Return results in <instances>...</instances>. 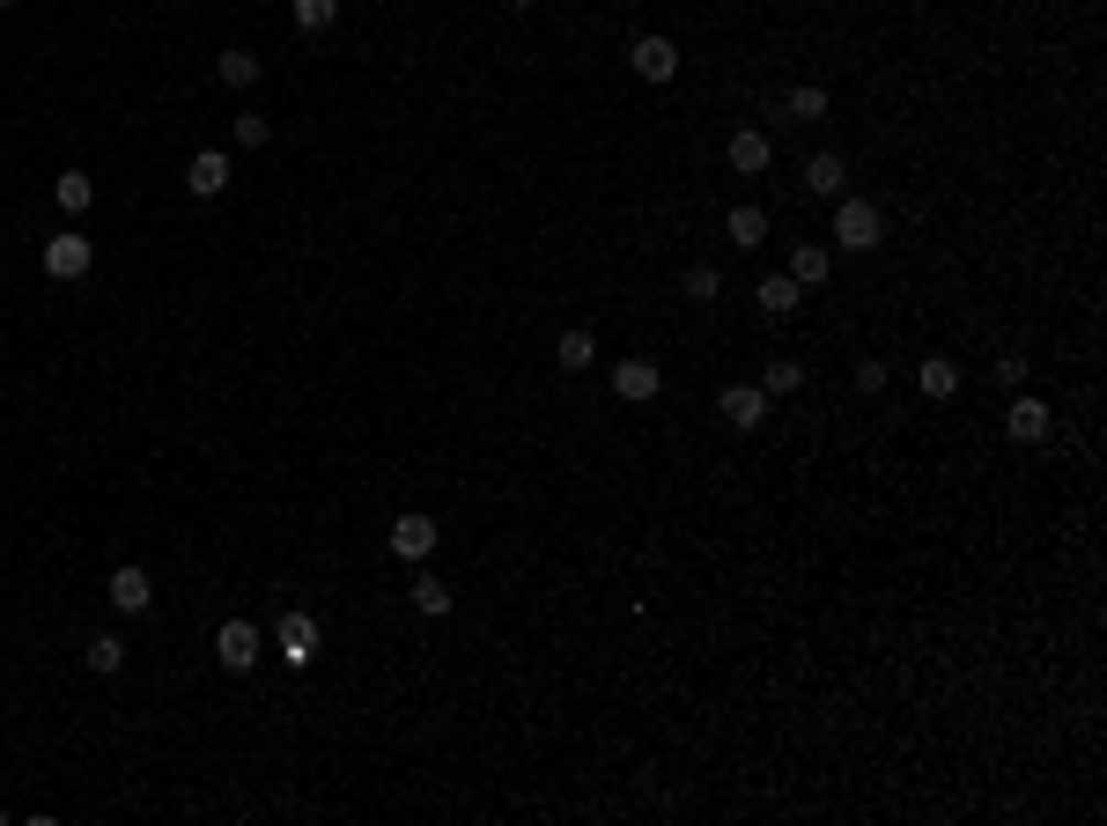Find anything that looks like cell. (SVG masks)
<instances>
[{"label": "cell", "mask_w": 1107, "mask_h": 826, "mask_svg": "<svg viewBox=\"0 0 1107 826\" xmlns=\"http://www.w3.org/2000/svg\"><path fill=\"white\" fill-rule=\"evenodd\" d=\"M797 384H805V369L790 362V355H775V362H768V377H761L768 399H783V391H797Z\"/></svg>", "instance_id": "7402d4cb"}, {"label": "cell", "mask_w": 1107, "mask_h": 826, "mask_svg": "<svg viewBox=\"0 0 1107 826\" xmlns=\"http://www.w3.org/2000/svg\"><path fill=\"white\" fill-rule=\"evenodd\" d=\"M716 289H724V273H716V267H687V295H694V303H716Z\"/></svg>", "instance_id": "484cf974"}, {"label": "cell", "mask_w": 1107, "mask_h": 826, "mask_svg": "<svg viewBox=\"0 0 1107 826\" xmlns=\"http://www.w3.org/2000/svg\"><path fill=\"white\" fill-rule=\"evenodd\" d=\"M879 237H886V207H871V199H842L835 207V243L842 251H871Z\"/></svg>", "instance_id": "6da1fadb"}, {"label": "cell", "mask_w": 1107, "mask_h": 826, "mask_svg": "<svg viewBox=\"0 0 1107 826\" xmlns=\"http://www.w3.org/2000/svg\"><path fill=\"white\" fill-rule=\"evenodd\" d=\"M857 391H886V362H857Z\"/></svg>", "instance_id": "f1b7e54d"}, {"label": "cell", "mask_w": 1107, "mask_h": 826, "mask_svg": "<svg viewBox=\"0 0 1107 826\" xmlns=\"http://www.w3.org/2000/svg\"><path fill=\"white\" fill-rule=\"evenodd\" d=\"M797 295H805V289H797L790 273H768V281H761V311L783 317V311H797Z\"/></svg>", "instance_id": "ffe728a7"}, {"label": "cell", "mask_w": 1107, "mask_h": 826, "mask_svg": "<svg viewBox=\"0 0 1107 826\" xmlns=\"http://www.w3.org/2000/svg\"><path fill=\"white\" fill-rule=\"evenodd\" d=\"M1049 428H1056V413L1041 406L1033 391H1019V399L1005 406V436H1011V443H1049Z\"/></svg>", "instance_id": "5b68a950"}, {"label": "cell", "mask_w": 1107, "mask_h": 826, "mask_svg": "<svg viewBox=\"0 0 1107 826\" xmlns=\"http://www.w3.org/2000/svg\"><path fill=\"white\" fill-rule=\"evenodd\" d=\"M790 281H797V289H820V281H827V243H797V251H790Z\"/></svg>", "instance_id": "9a60e30c"}, {"label": "cell", "mask_w": 1107, "mask_h": 826, "mask_svg": "<svg viewBox=\"0 0 1107 826\" xmlns=\"http://www.w3.org/2000/svg\"><path fill=\"white\" fill-rule=\"evenodd\" d=\"M842 185H849V163H842V155H812V163H805V193L842 199Z\"/></svg>", "instance_id": "4fadbf2b"}, {"label": "cell", "mask_w": 1107, "mask_h": 826, "mask_svg": "<svg viewBox=\"0 0 1107 826\" xmlns=\"http://www.w3.org/2000/svg\"><path fill=\"white\" fill-rule=\"evenodd\" d=\"M52 193H59V215H89V207H97V185H89L82 171H59Z\"/></svg>", "instance_id": "e0dca14e"}, {"label": "cell", "mask_w": 1107, "mask_h": 826, "mask_svg": "<svg viewBox=\"0 0 1107 826\" xmlns=\"http://www.w3.org/2000/svg\"><path fill=\"white\" fill-rule=\"evenodd\" d=\"M267 141H273V126L259 119V111H245V119H237V148H267Z\"/></svg>", "instance_id": "4316f807"}, {"label": "cell", "mask_w": 1107, "mask_h": 826, "mask_svg": "<svg viewBox=\"0 0 1107 826\" xmlns=\"http://www.w3.org/2000/svg\"><path fill=\"white\" fill-rule=\"evenodd\" d=\"M119 664H126V642L119 634H97L89 642V672H119Z\"/></svg>", "instance_id": "d4e9b609"}, {"label": "cell", "mask_w": 1107, "mask_h": 826, "mask_svg": "<svg viewBox=\"0 0 1107 826\" xmlns=\"http://www.w3.org/2000/svg\"><path fill=\"white\" fill-rule=\"evenodd\" d=\"M392 554H399V561H428V554H436V524H428L421 510H406V517L392 524Z\"/></svg>", "instance_id": "9c48e42d"}, {"label": "cell", "mask_w": 1107, "mask_h": 826, "mask_svg": "<svg viewBox=\"0 0 1107 826\" xmlns=\"http://www.w3.org/2000/svg\"><path fill=\"white\" fill-rule=\"evenodd\" d=\"M318 642H325V634H318V620H311V612H281V628H273V650L289 656L295 672L318 656Z\"/></svg>", "instance_id": "3957f363"}, {"label": "cell", "mask_w": 1107, "mask_h": 826, "mask_svg": "<svg viewBox=\"0 0 1107 826\" xmlns=\"http://www.w3.org/2000/svg\"><path fill=\"white\" fill-rule=\"evenodd\" d=\"M414 612L443 620V612H451V584H443V576H414Z\"/></svg>", "instance_id": "d6986e66"}, {"label": "cell", "mask_w": 1107, "mask_h": 826, "mask_svg": "<svg viewBox=\"0 0 1107 826\" xmlns=\"http://www.w3.org/2000/svg\"><path fill=\"white\" fill-rule=\"evenodd\" d=\"M590 355H598V340H590L584 325H576V333H562V340H554V362H562L568 377H584V369H590Z\"/></svg>", "instance_id": "2e32d148"}, {"label": "cell", "mask_w": 1107, "mask_h": 826, "mask_svg": "<svg viewBox=\"0 0 1107 826\" xmlns=\"http://www.w3.org/2000/svg\"><path fill=\"white\" fill-rule=\"evenodd\" d=\"M185 185H193L199 199H215V193H229V155H221V148H199L193 163H185Z\"/></svg>", "instance_id": "30bf717a"}, {"label": "cell", "mask_w": 1107, "mask_h": 826, "mask_svg": "<svg viewBox=\"0 0 1107 826\" xmlns=\"http://www.w3.org/2000/svg\"><path fill=\"white\" fill-rule=\"evenodd\" d=\"M215 74L229 81V89H251V81H259V59H251V52H221Z\"/></svg>", "instance_id": "44dd1931"}, {"label": "cell", "mask_w": 1107, "mask_h": 826, "mask_svg": "<svg viewBox=\"0 0 1107 826\" xmlns=\"http://www.w3.org/2000/svg\"><path fill=\"white\" fill-rule=\"evenodd\" d=\"M340 0H295V30H333Z\"/></svg>", "instance_id": "cb8c5ba5"}, {"label": "cell", "mask_w": 1107, "mask_h": 826, "mask_svg": "<svg viewBox=\"0 0 1107 826\" xmlns=\"http://www.w3.org/2000/svg\"><path fill=\"white\" fill-rule=\"evenodd\" d=\"M716 413L731 421L738 436H753V428H761V421H768V391H761V384H724V399H716Z\"/></svg>", "instance_id": "277c9868"}, {"label": "cell", "mask_w": 1107, "mask_h": 826, "mask_svg": "<svg viewBox=\"0 0 1107 826\" xmlns=\"http://www.w3.org/2000/svg\"><path fill=\"white\" fill-rule=\"evenodd\" d=\"M628 67H636L642 81H672V74H680V45H672V37H636V45H628Z\"/></svg>", "instance_id": "52a82bcc"}, {"label": "cell", "mask_w": 1107, "mask_h": 826, "mask_svg": "<svg viewBox=\"0 0 1107 826\" xmlns=\"http://www.w3.org/2000/svg\"><path fill=\"white\" fill-rule=\"evenodd\" d=\"M215 664L221 672H251V664H259V628H251V620H221L215 628Z\"/></svg>", "instance_id": "7a4b0ae2"}, {"label": "cell", "mask_w": 1107, "mask_h": 826, "mask_svg": "<svg viewBox=\"0 0 1107 826\" xmlns=\"http://www.w3.org/2000/svg\"><path fill=\"white\" fill-rule=\"evenodd\" d=\"M724 237H731L738 251H753V243H768V215L761 207H731V215H724Z\"/></svg>", "instance_id": "5bb4252c"}, {"label": "cell", "mask_w": 1107, "mask_h": 826, "mask_svg": "<svg viewBox=\"0 0 1107 826\" xmlns=\"http://www.w3.org/2000/svg\"><path fill=\"white\" fill-rule=\"evenodd\" d=\"M89 267H97L89 237H45V273H52V281H82Z\"/></svg>", "instance_id": "8992f818"}, {"label": "cell", "mask_w": 1107, "mask_h": 826, "mask_svg": "<svg viewBox=\"0 0 1107 826\" xmlns=\"http://www.w3.org/2000/svg\"><path fill=\"white\" fill-rule=\"evenodd\" d=\"M915 377H923V399H953L959 391V362H945V355H931Z\"/></svg>", "instance_id": "ac0fdd59"}, {"label": "cell", "mask_w": 1107, "mask_h": 826, "mask_svg": "<svg viewBox=\"0 0 1107 826\" xmlns=\"http://www.w3.org/2000/svg\"><path fill=\"white\" fill-rule=\"evenodd\" d=\"M148 598H155V584H148V568H111V606L119 612H148Z\"/></svg>", "instance_id": "7c38bea8"}, {"label": "cell", "mask_w": 1107, "mask_h": 826, "mask_svg": "<svg viewBox=\"0 0 1107 826\" xmlns=\"http://www.w3.org/2000/svg\"><path fill=\"white\" fill-rule=\"evenodd\" d=\"M8 8H15V0H0V15H8Z\"/></svg>", "instance_id": "4dcf8cb0"}, {"label": "cell", "mask_w": 1107, "mask_h": 826, "mask_svg": "<svg viewBox=\"0 0 1107 826\" xmlns=\"http://www.w3.org/2000/svg\"><path fill=\"white\" fill-rule=\"evenodd\" d=\"M768 155H775V148H768V133H753V126H746V133H731V148H724V163H731L738 177H761Z\"/></svg>", "instance_id": "8fae6325"}, {"label": "cell", "mask_w": 1107, "mask_h": 826, "mask_svg": "<svg viewBox=\"0 0 1107 826\" xmlns=\"http://www.w3.org/2000/svg\"><path fill=\"white\" fill-rule=\"evenodd\" d=\"M997 384H1011V391L1027 384V355H997Z\"/></svg>", "instance_id": "83f0119b"}, {"label": "cell", "mask_w": 1107, "mask_h": 826, "mask_svg": "<svg viewBox=\"0 0 1107 826\" xmlns=\"http://www.w3.org/2000/svg\"><path fill=\"white\" fill-rule=\"evenodd\" d=\"M510 8H540V0H510Z\"/></svg>", "instance_id": "f546056e"}, {"label": "cell", "mask_w": 1107, "mask_h": 826, "mask_svg": "<svg viewBox=\"0 0 1107 826\" xmlns=\"http://www.w3.org/2000/svg\"><path fill=\"white\" fill-rule=\"evenodd\" d=\"M614 391L628 399V406H650L664 391V377H658V362H642V355H628V362H614Z\"/></svg>", "instance_id": "ba28073f"}, {"label": "cell", "mask_w": 1107, "mask_h": 826, "mask_svg": "<svg viewBox=\"0 0 1107 826\" xmlns=\"http://www.w3.org/2000/svg\"><path fill=\"white\" fill-rule=\"evenodd\" d=\"M783 111H790V119H827V89H820V81H805V89H790Z\"/></svg>", "instance_id": "603a6c76"}]
</instances>
